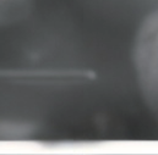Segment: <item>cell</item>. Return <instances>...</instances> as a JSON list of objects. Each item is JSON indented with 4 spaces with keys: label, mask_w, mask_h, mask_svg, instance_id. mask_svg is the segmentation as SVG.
Here are the masks:
<instances>
[{
    "label": "cell",
    "mask_w": 158,
    "mask_h": 155,
    "mask_svg": "<svg viewBox=\"0 0 158 155\" xmlns=\"http://www.w3.org/2000/svg\"><path fill=\"white\" fill-rule=\"evenodd\" d=\"M134 65L142 97L158 120V11L143 21L137 32Z\"/></svg>",
    "instance_id": "6da1fadb"
},
{
    "label": "cell",
    "mask_w": 158,
    "mask_h": 155,
    "mask_svg": "<svg viewBox=\"0 0 158 155\" xmlns=\"http://www.w3.org/2000/svg\"><path fill=\"white\" fill-rule=\"evenodd\" d=\"M32 9V0H0V27L23 21Z\"/></svg>",
    "instance_id": "7a4b0ae2"
}]
</instances>
